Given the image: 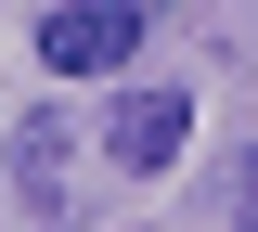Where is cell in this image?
Returning a JSON list of instances; mask_svg holds the SVG:
<instances>
[{
  "mask_svg": "<svg viewBox=\"0 0 258 232\" xmlns=\"http://www.w3.org/2000/svg\"><path fill=\"white\" fill-rule=\"evenodd\" d=\"M142 52V13L129 0H64V13H39V65L52 78H103V65H129Z\"/></svg>",
  "mask_w": 258,
  "mask_h": 232,
  "instance_id": "cell-1",
  "label": "cell"
},
{
  "mask_svg": "<svg viewBox=\"0 0 258 232\" xmlns=\"http://www.w3.org/2000/svg\"><path fill=\"white\" fill-rule=\"evenodd\" d=\"M181 142H194V103H181V91H116V116H103V155H116L129 181L181 168Z\"/></svg>",
  "mask_w": 258,
  "mask_h": 232,
  "instance_id": "cell-2",
  "label": "cell"
},
{
  "mask_svg": "<svg viewBox=\"0 0 258 232\" xmlns=\"http://www.w3.org/2000/svg\"><path fill=\"white\" fill-rule=\"evenodd\" d=\"M52 155H64V116H26V129H13V168H26L39 206H52Z\"/></svg>",
  "mask_w": 258,
  "mask_h": 232,
  "instance_id": "cell-3",
  "label": "cell"
},
{
  "mask_svg": "<svg viewBox=\"0 0 258 232\" xmlns=\"http://www.w3.org/2000/svg\"><path fill=\"white\" fill-rule=\"evenodd\" d=\"M220 219H245V232H258V155H232V168H220Z\"/></svg>",
  "mask_w": 258,
  "mask_h": 232,
  "instance_id": "cell-4",
  "label": "cell"
}]
</instances>
